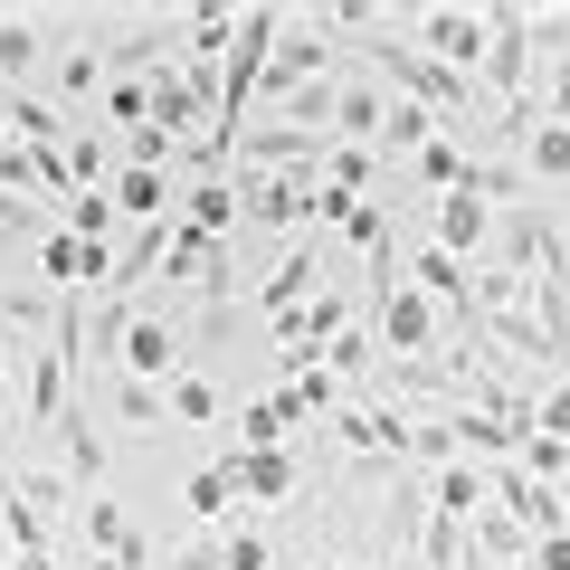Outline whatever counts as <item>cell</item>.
<instances>
[{
    "mask_svg": "<svg viewBox=\"0 0 570 570\" xmlns=\"http://www.w3.org/2000/svg\"><path fill=\"white\" fill-rule=\"evenodd\" d=\"M381 124H390L381 67H352V77H343V105H333V142H381Z\"/></svg>",
    "mask_w": 570,
    "mask_h": 570,
    "instance_id": "9c48e42d",
    "label": "cell"
},
{
    "mask_svg": "<svg viewBox=\"0 0 570 570\" xmlns=\"http://www.w3.org/2000/svg\"><path fill=\"white\" fill-rule=\"evenodd\" d=\"M0 333H58V295L48 285H10L0 295Z\"/></svg>",
    "mask_w": 570,
    "mask_h": 570,
    "instance_id": "d6986e66",
    "label": "cell"
},
{
    "mask_svg": "<svg viewBox=\"0 0 570 570\" xmlns=\"http://www.w3.org/2000/svg\"><path fill=\"white\" fill-rule=\"evenodd\" d=\"M0 153H10V105H0Z\"/></svg>",
    "mask_w": 570,
    "mask_h": 570,
    "instance_id": "1f68e13d",
    "label": "cell"
},
{
    "mask_svg": "<svg viewBox=\"0 0 570 570\" xmlns=\"http://www.w3.org/2000/svg\"><path fill=\"white\" fill-rule=\"evenodd\" d=\"M105 200L124 209V219H171V171H115V190H105Z\"/></svg>",
    "mask_w": 570,
    "mask_h": 570,
    "instance_id": "e0dca14e",
    "label": "cell"
},
{
    "mask_svg": "<svg viewBox=\"0 0 570 570\" xmlns=\"http://www.w3.org/2000/svg\"><path fill=\"white\" fill-rule=\"evenodd\" d=\"M532 86H542V48H532V10H513V0H494L485 10V67H475V96L504 115V105H532Z\"/></svg>",
    "mask_w": 570,
    "mask_h": 570,
    "instance_id": "6da1fadb",
    "label": "cell"
},
{
    "mask_svg": "<svg viewBox=\"0 0 570 570\" xmlns=\"http://www.w3.org/2000/svg\"><path fill=\"white\" fill-rule=\"evenodd\" d=\"M77 532H86V551H105V561L153 570V542H142V532L124 523V504H115V494H86V504H77Z\"/></svg>",
    "mask_w": 570,
    "mask_h": 570,
    "instance_id": "30bf717a",
    "label": "cell"
},
{
    "mask_svg": "<svg viewBox=\"0 0 570 570\" xmlns=\"http://www.w3.org/2000/svg\"><path fill=\"white\" fill-rule=\"evenodd\" d=\"M0 105H10V142H29V153H67L77 124H67L48 96H29V86H20V96H0Z\"/></svg>",
    "mask_w": 570,
    "mask_h": 570,
    "instance_id": "4fadbf2b",
    "label": "cell"
},
{
    "mask_svg": "<svg viewBox=\"0 0 570 570\" xmlns=\"http://www.w3.org/2000/svg\"><path fill=\"white\" fill-rule=\"evenodd\" d=\"M532 96H542L551 124H570V58H542V86H532Z\"/></svg>",
    "mask_w": 570,
    "mask_h": 570,
    "instance_id": "484cf974",
    "label": "cell"
},
{
    "mask_svg": "<svg viewBox=\"0 0 570 570\" xmlns=\"http://www.w3.org/2000/svg\"><path fill=\"white\" fill-rule=\"evenodd\" d=\"M48 228H58V219H48L39 200H20V190H0V238H20V247H39Z\"/></svg>",
    "mask_w": 570,
    "mask_h": 570,
    "instance_id": "603a6c76",
    "label": "cell"
},
{
    "mask_svg": "<svg viewBox=\"0 0 570 570\" xmlns=\"http://www.w3.org/2000/svg\"><path fill=\"white\" fill-rule=\"evenodd\" d=\"M314 276H324V238H295V247H285V266H276V276L257 285L266 324H295V314H305L314 295H324V285H314Z\"/></svg>",
    "mask_w": 570,
    "mask_h": 570,
    "instance_id": "8992f818",
    "label": "cell"
},
{
    "mask_svg": "<svg viewBox=\"0 0 570 570\" xmlns=\"http://www.w3.org/2000/svg\"><path fill=\"white\" fill-rule=\"evenodd\" d=\"M409 39H419L438 67H456V77L475 86V67H485V10H419V20H409Z\"/></svg>",
    "mask_w": 570,
    "mask_h": 570,
    "instance_id": "5b68a950",
    "label": "cell"
},
{
    "mask_svg": "<svg viewBox=\"0 0 570 570\" xmlns=\"http://www.w3.org/2000/svg\"><path fill=\"white\" fill-rule=\"evenodd\" d=\"M67 181H77V190H105V181H115V153H105L96 134H67Z\"/></svg>",
    "mask_w": 570,
    "mask_h": 570,
    "instance_id": "44dd1931",
    "label": "cell"
},
{
    "mask_svg": "<svg viewBox=\"0 0 570 570\" xmlns=\"http://www.w3.org/2000/svg\"><path fill=\"white\" fill-rule=\"evenodd\" d=\"M77 570H134V561H105V551H86V561Z\"/></svg>",
    "mask_w": 570,
    "mask_h": 570,
    "instance_id": "4dcf8cb0",
    "label": "cell"
},
{
    "mask_svg": "<svg viewBox=\"0 0 570 570\" xmlns=\"http://www.w3.org/2000/svg\"><path fill=\"white\" fill-rule=\"evenodd\" d=\"M67 29H86V20H39V10H0V96H20L39 67H58V48L48 39H67Z\"/></svg>",
    "mask_w": 570,
    "mask_h": 570,
    "instance_id": "7a4b0ae2",
    "label": "cell"
},
{
    "mask_svg": "<svg viewBox=\"0 0 570 570\" xmlns=\"http://www.w3.org/2000/svg\"><path fill=\"white\" fill-rule=\"evenodd\" d=\"M219 475L238 485V504H247V513L285 504V494L305 485V466H295V448H247V438H238V448H219Z\"/></svg>",
    "mask_w": 570,
    "mask_h": 570,
    "instance_id": "3957f363",
    "label": "cell"
},
{
    "mask_svg": "<svg viewBox=\"0 0 570 570\" xmlns=\"http://www.w3.org/2000/svg\"><path fill=\"white\" fill-rule=\"evenodd\" d=\"M171 570H228V542H219V532H200V542L171 551Z\"/></svg>",
    "mask_w": 570,
    "mask_h": 570,
    "instance_id": "f1b7e54d",
    "label": "cell"
},
{
    "mask_svg": "<svg viewBox=\"0 0 570 570\" xmlns=\"http://www.w3.org/2000/svg\"><path fill=\"white\" fill-rule=\"evenodd\" d=\"M115 362H124V381H153V390H171V381L190 371V352H181V324L142 305V324L124 333V352H115Z\"/></svg>",
    "mask_w": 570,
    "mask_h": 570,
    "instance_id": "277c9868",
    "label": "cell"
},
{
    "mask_svg": "<svg viewBox=\"0 0 570 570\" xmlns=\"http://www.w3.org/2000/svg\"><path fill=\"white\" fill-rule=\"evenodd\" d=\"M532 570H570V532H542L532 542Z\"/></svg>",
    "mask_w": 570,
    "mask_h": 570,
    "instance_id": "f546056e",
    "label": "cell"
},
{
    "mask_svg": "<svg viewBox=\"0 0 570 570\" xmlns=\"http://www.w3.org/2000/svg\"><path fill=\"white\" fill-rule=\"evenodd\" d=\"M171 419H190V428H219V381L181 371V381H171Z\"/></svg>",
    "mask_w": 570,
    "mask_h": 570,
    "instance_id": "7402d4cb",
    "label": "cell"
},
{
    "mask_svg": "<svg viewBox=\"0 0 570 570\" xmlns=\"http://www.w3.org/2000/svg\"><path fill=\"white\" fill-rule=\"evenodd\" d=\"M181 228L228 238V228H238V181H181Z\"/></svg>",
    "mask_w": 570,
    "mask_h": 570,
    "instance_id": "5bb4252c",
    "label": "cell"
},
{
    "mask_svg": "<svg viewBox=\"0 0 570 570\" xmlns=\"http://www.w3.org/2000/svg\"><path fill=\"white\" fill-rule=\"evenodd\" d=\"M513 153H523V171H532V181H570V124H532V134L523 142H513Z\"/></svg>",
    "mask_w": 570,
    "mask_h": 570,
    "instance_id": "9a60e30c",
    "label": "cell"
},
{
    "mask_svg": "<svg viewBox=\"0 0 570 570\" xmlns=\"http://www.w3.org/2000/svg\"><path fill=\"white\" fill-rule=\"evenodd\" d=\"M333 77V39H324V20H305V29H295V39H285L276 48V58H266V77H257V96H295V86H324Z\"/></svg>",
    "mask_w": 570,
    "mask_h": 570,
    "instance_id": "52a82bcc",
    "label": "cell"
},
{
    "mask_svg": "<svg viewBox=\"0 0 570 570\" xmlns=\"http://www.w3.org/2000/svg\"><path fill=\"white\" fill-rule=\"evenodd\" d=\"M428 238L448 247V257H475V247L494 238V209L475 200V190H448V200H438V228H428Z\"/></svg>",
    "mask_w": 570,
    "mask_h": 570,
    "instance_id": "8fae6325",
    "label": "cell"
},
{
    "mask_svg": "<svg viewBox=\"0 0 570 570\" xmlns=\"http://www.w3.org/2000/svg\"><path fill=\"white\" fill-rule=\"evenodd\" d=\"M0 494H10L20 513H39V523H67V513L86 504V494L67 485V466H29V456H20V466H0Z\"/></svg>",
    "mask_w": 570,
    "mask_h": 570,
    "instance_id": "ba28073f",
    "label": "cell"
},
{
    "mask_svg": "<svg viewBox=\"0 0 570 570\" xmlns=\"http://www.w3.org/2000/svg\"><path fill=\"white\" fill-rule=\"evenodd\" d=\"M228 542V570H276V532L266 523H238V532H219Z\"/></svg>",
    "mask_w": 570,
    "mask_h": 570,
    "instance_id": "d4e9b609",
    "label": "cell"
},
{
    "mask_svg": "<svg viewBox=\"0 0 570 570\" xmlns=\"http://www.w3.org/2000/svg\"><path fill=\"white\" fill-rule=\"evenodd\" d=\"M532 428H542V438H570V381H561V390L542 381V400H532Z\"/></svg>",
    "mask_w": 570,
    "mask_h": 570,
    "instance_id": "83f0119b",
    "label": "cell"
},
{
    "mask_svg": "<svg viewBox=\"0 0 570 570\" xmlns=\"http://www.w3.org/2000/svg\"><path fill=\"white\" fill-rule=\"evenodd\" d=\"M105 115H115L124 134H142V124H153V86H142V77H115V86H105Z\"/></svg>",
    "mask_w": 570,
    "mask_h": 570,
    "instance_id": "cb8c5ba5",
    "label": "cell"
},
{
    "mask_svg": "<svg viewBox=\"0 0 570 570\" xmlns=\"http://www.w3.org/2000/svg\"><path fill=\"white\" fill-rule=\"evenodd\" d=\"M115 419H124V428H171V390H153V381H115Z\"/></svg>",
    "mask_w": 570,
    "mask_h": 570,
    "instance_id": "ffe728a7",
    "label": "cell"
},
{
    "mask_svg": "<svg viewBox=\"0 0 570 570\" xmlns=\"http://www.w3.org/2000/svg\"><path fill=\"white\" fill-rule=\"evenodd\" d=\"M58 428H67V485H77V494H105V438H96V409L77 400Z\"/></svg>",
    "mask_w": 570,
    "mask_h": 570,
    "instance_id": "7c38bea8",
    "label": "cell"
},
{
    "mask_svg": "<svg viewBox=\"0 0 570 570\" xmlns=\"http://www.w3.org/2000/svg\"><path fill=\"white\" fill-rule=\"evenodd\" d=\"M371 181H381V153H371V142H333L324 190H343V200H371Z\"/></svg>",
    "mask_w": 570,
    "mask_h": 570,
    "instance_id": "ac0fdd59",
    "label": "cell"
},
{
    "mask_svg": "<svg viewBox=\"0 0 570 570\" xmlns=\"http://www.w3.org/2000/svg\"><path fill=\"white\" fill-rule=\"evenodd\" d=\"M561 238H570V228H561Z\"/></svg>",
    "mask_w": 570,
    "mask_h": 570,
    "instance_id": "d6a6232c",
    "label": "cell"
},
{
    "mask_svg": "<svg viewBox=\"0 0 570 570\" xmlns=\"http://www.w3.org/2000/svg\"><path fill=\"white\" fill-rule=\"evenodd\" d=\"M466 163H475V153H466V134H438V142H428V153H419L409 171H419V181L438 190V200H448V190H466Z\"/></svg>",
    "mask_w": 570,
    "mask_h": 570,
    "instance_id": "2e32d148",
    "label": "cell"
},
{
    "mask_svg": "<svg viewBox=\"0 0 570 570\" xmlns=\"http://www.w3.org/2000/svg\"><path fill=\"white\" fill-rule=\"evenodd\" d=\"M20 371H29V352H10V343H0V428L20 419V400H29V390H20Z\"/></svg>",
    "mask_w": 570,
    "mask_h": 570,
    "instance_id": "4316f807",
    "label": "cell"
}]
</instances>
